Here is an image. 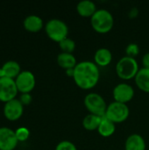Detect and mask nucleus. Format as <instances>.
<instances>
[{
	"mask_svg": "<svg viewBox=\"0 0 149 150\" xmlns=\"http://www.w3.org/2000/svg\"><path fill=\"white\" fill-rule=\"evenodd\" d=\"M100 77L98 66L92 62L83 61L78 62L74 69V81L76 84L83 90L94 88Z\"/></svg>",
	"mask_w": 149,
	"mask_h": 150,
	"instance_id": "obj_1",
	"label": "nucleus"
},
{
	"mask_svg": "<svg viewBox=\"0 0 149 150\" xmlns=\"http://www.w3.org/2000/svg\"><path fill=\"white\" fill-rule=\"evenodd\" d=\"M90 24L92 28L99 33H106L110 32L114 25V18L112 14L105 10H97L90 18Z\"/></svg>",
	"mask_w": 149,
	"mask_h": 150,
	"instance_id": "obj_2",
	"label": "nucleus"
},
{
	"mask_svg": "<svg viewBox=\"0 0 149 150\" xmlns=\"http://www.w3.org/2000/svg\"><path fill=\"white\" fill-rule=\"evenodd\" d=\"M139 69V64L135 58L124 56L116 64V73L123 80H131L135 78Z\"/></svg>",
	"mask_w": 149,
	"mask_h": 150,
	"instance_id": "obj_3",
	"label": "nucleus"
},
{
	"mask_svg": "<svg viewBox=\"0 0 149 150\" xmlns=\"http://www.w3.org/2000/svg\"><path fill=\"white\" fill-rule=\"evenodd\" d=\"M45 31L49 39L58 43L68 38V27L66 23L58 18H53L47 21L45 25Z\"/></svg>",
	"mask_w": 149,
	"mask_h": 150,
	"instance_id": "obj_4",
	"label": "nucleus"
},
{
	"mask_svg": "<svg viewBox=\"0 0 149 150\" xmlns=\"http://www.w3.org/2000/svg\"><path fill=\"white\" fill-rule=\"evenodd\" d=\"M84 105L91 113L100 117H104L106 112L107 105L102 96L97 93H89L84 98Z\"/></svg>",
	"mask_w": 149,
	"mask_h": 150,
	"instance_id": "obj_5",
	"label": "nucleus"
},
{
	"mask_svg": "<svg viewBox=\"0 0 149 150\" xmlns=\"http://www.w3.org/2000/svg\"><path fill=\"white\" fill-rule=\"evenodd\" d=\"M129 108L126 104H122L119 102H112L107 105L105 117L109 119L113 123H122L127 120L129 117Z\"/></svg>",
	"mask_w": 149,
	"mask_h": 150,
	"instance_id": "obj_6",
	"label": "nucleus"
},
{
	"mask_svg": "<svg viewBox=\"0 0 149 150\" xmlns=\"http://www.w3.org/2000/svg\"><path fill=\"white\" fill-rule=\"evenodd\" d=\"M18 88L14 79L1 77L0 78V101L7 103L15 99L18 95Z\"/></svg>",
	"mask_w": 149,
	"mask_h": 150,
	"instance_id": "obj_7",
	"label": "nucleus"
},
{
	"mask_svg": "<svg viewBox=\"0 0 149 150\" xmlns=\"http://www.w3.org/2000/svg\"><path fill=\"white\" fill-rule=\"evenodd\" d=\"M16 86L18 88V92L23 93H30L35 87L36 80L34 75L29 70L21 71V73L15 79Z\"/></svg>",
	"mask_w": 149,
	"mask_h": 150,
	"instance_id": "obj_8",
	"label": "nucleus"
},
{
	"mask_svg": "<svg viewBox=\"0 0 149 150\" xmlns=\"http://www.w3.org/2000/svg\"><path fill=\"white\" fill-rule=\"evenodd\" d=\"M112 95L116 102L126 104L133 98L134 90L130 84H127L126 83H121L114 87Z\"/></svg>",
	"mask_w": 149,
	"mask_h": 150,
	"instance_id": "obj_9",
	"label": "nucleus"
},
{
	"mask_svg": "<svg viewBox=\"0 0 149 150\" xmlns=\"http://www.w3.org/2000/svg\"><path fill=\"white\" fill-rule=\"evenodd\" d=\"M23 112H24V105L18 98L12 99L4 104V115L10 121L18 120L22 116Z\"/></svg>",
	"mask_w": 149,
	"mask_h": 150,
	"instance_id": "obj_10",
	"label": "nucleus"
},
{
	"mask_svg": "<svg viewBox=\"0 0 149 150\" xmlns=\"http://www.w3.org/2000/svg\"><path fill=\"white\" fill-rule=\"evenodd\" d=\"M18 143L15 131L9 127H0V150H14Z\"/></svg>",
	"mask_w": 149,
	"mask_h": 150,
	"instance_id": "obj_11",
	"label": "nucleus"
},
{
	"mask_svg": "<svg viewBox=\"0 0 149 150\" xmlns=\"http://www.w3.org/2000/svg\"><path fill=\"white\" fill-rule=\"evenodd\" d=\"M3 77L11 79H16L17 76L21 73V68L18 62L15 61H8L1 67Z\"/></svg>",
	"mask_w": 149,
	"mask_h": 150,
	"instance_id": "obj_12",
	"label": "nucleus"
},
{
	"mask_svg": "<svg viewBox=\"0 0 149 150\" xmlns=\"http://www.w3.org/2000/svg\"><path fill=\"white\" fill-rule=\"evenodd\" d=\"M23 25L26 31L31 33H37L43 28V20L40 17L32 14L24 19Z\"/></svg>",
	"mask_w": 149,
	"mask_h": 150,
	"instance_id": "obj_13",
	"label": "nucleus"
},
{
	"mask_svg": "<svg viewBox=\"0 0 149 150\" xmlns=\"http://www.w3.org/2000/svg\"><path fill=\"white\" fill-rule=\"evenodd\" d=\"M126 150H146V142L143 137L138 134L128 136L125 143Z\"/></svg>",
	"mask_w": 149,
	"mask_h": 150,
	"instance_id": "obj_14",
	"label": "nucleus"
},
{
	"mask_svg": "<svg viewBox=\"0 0 149 150\" xmlns=\"http://www.w3.org/2000/svg\"><path fill=\"white\" fill-rule=\"evenodd\" d=\"M76 11L78 14L84 18L92 17L97 11L94 2L90 0H83L79 2L76 5Z\"/></svg>",
	"mask_w": 149,
	"mask_h": 150,
	"instance_id": "obj_15",
	"label": "nucleus"
},
{
	"mask_svg": "<svg viewBox=\"0 0 149 150\" xmlns=\"http://www.w3.org/2000/svg\"><path fill=\"white\" fill-rule=\"evenodd\" d=\"M112 60V54L108 48H99L96 51L94 55L95 63L99 67L108 66Z\"/></svg>",
	"mask_w": 149,
	"mask_h": 150,
	"instance_id": "obj_16",
	"label": "nucleus"
},
{
	"mask_svg": "<svg viewBox=\"0 0 149 150\" xmlns=\"http://www.w3.org/2000/svg\"><path fill=\"white\" fill-rule=\"evenodd\" d=\"M134 80L140 90L149 93V69H140Z\"/></svg>",
	"mask_w": 149,
	"mask_h": 150,
	"instance_id": "obj_17",
	"label": "nucleus"
},
{
	"mask_svg": "<svg viewBox=\"0 0 149 150\" xmlns=\"http://www.w3.org/2000/svg\"><path fill=\"white\" fill-rule=\"evenodd\" d=\"M57 63L60 67H61L64 69H75V67L77 65L76 59L72 54L68 53H61L57 56Z\"/></svg>",
	"mask_w": 149,
	"mask_h": 150,
	"instance_id": "obj_18",
	"label": "nucleus"
},
{
	"mask_svg": "<svg viewBox=\"0 0 149 150\" xmlns=\"http://www.w3.org/2000/svg\"><path fill=\"white\" fill-rule=\"evenodd\" d=\"M115 130H116L115 123H113L109 119H107L105 116H104L102 118L101 123L97 128L99 134L103 137L107 138V137L112 136L115 133Z\"/></svg>",
	"mask_w": 149,
	"mask_h": 150,
	"instance_id": "obj_19",
	"label": "nucleus"
},
{
	"mask_svg": "<svg viewBox=\"0 0 149 150\" xmlns=\"http://www.w3.org/2000/svg\"><path fill=\"white\" fill-rule=\"evenodd\" d=\"M103 117L95 115V114H89L83 120V127L88 131H94L97 130Z\"/></svg>",
	"mask_w": 149,
	"mask_h": 150,
	"instance_id": "obj_20",
	"label": "nucleus"
},
{
	"mask_svg": "<svg viewBox=\"0 0 149 150\" xmlns=\"http://www.w3.org/2000/svg\"><path fill=\"white\" fill-rule=\"evenodd\" d=\"M60 48L62 50V53H68L72 54V52L76 48V43L73 40L69 38H66L61 42H59Z\"/></svg>",
	"mask_w": 149,
	"mask_h": 150,
	"instance_id": "obj_21",
	"label": "nucleus"
},
{
	"mask_svg": "<svg viewBox=\"0 0 149 150\" xmlns=\"http://www.w3.org/2000/svg\"><path fill=\"white\" fill-rule=\"evenodd\" d=\"M15 134H16V137H17L18 142H25L29 138L30 131L28 130V128H26L25 127H18L15 131Z\"/></svg>",
	"mask_w": 149,
	"mask_h": 150,
	"instance_id": "obj_22",
	"label": "nucleus"
},
{
	"mask_svg": "<svg viewBox=\"0 0 149 150\" xmlns=\"http://www.w3.org/2000/svg\"><path fill=\"white\" fill-rule=\"evenodd\" d=\"M126 53L127 56L134 58L135 56H137L139 54V53H140V47H139V46L136 43H131V44H129L126 47Z\"/></svg>",
	"mask_w": 149,
	"mask_h": 150,
	"instance_id": "obj_23",
	"label": "nucleus"
},
{
	"mask_svg": "<svg viewBox=\"0 0 149 150\" xmlns=\"http://www.w3.org/2000/svg\"><path fill=\"white\" fill-rule=\"evenodd\" d=\"M55 150H77L74 143L69 141H62L56 146Z\"/></svg>",
	"mask_w": 149,
	"mask_h": 150,
	"instance_id": "obj_24",
	"label": "nucleus"
},
{
	"mask_svg": "<svg viewBox=\"0 0 149 150\" xmlns=\"http://www.w3.org/2000/svg\"><path fill=\"white\" fill-rule=\"evenodd\" d=\"M19 101L23 105H29L32 101V98L30 93H23L19 98Z\"/></svg>",
	"mask_w": 149,
	"mask_h": 150,
	"instance_id": "obj_25",
	"label": "nucleus"
},
{
	"mask_svg": "<svg viewBox=\"0 0 149 150\" xmlns=\"http://www.w3.org/2000/svg\"><path fill=\"white\" fill-rule=\"evenodd\" d=\"M142 64L143 68L145 69H149V53H147L143 55L142 57Z\"/></svg>",
	"mask_w": 149,
	"mask_h": 150,
	"instance_id": "obj_26",
	"label": "nucleus"
},
{
	"mask_svg": "<svg viewBox=\"0 0 149 150\" xmlns=\"http://www.w3.org/2000/svg\"><path fill=\"white\" fill-rule=\"evenodd\" d=\"M66 74H67V76H68L73 77V76H74V69H67V70H66Z\"/></svg>",
	"mask_w": 149,
	"mask_h": 150,
	"instance_id": "obj_27",
	"label": "nucleus"
},
{
	"mask_svg": "<svg viewBox=\"0 0 149 150\" xmlns=\"http://www.w3.org/2000/svg\"><path fill=\"white\" fill-rule=\"evenodd\" d=\"M1 77H3V76H2V71H1V68H0V78Z\"/></svg>",
	"mask_w": 149,
	"mask_h": 150,
	"instance_id": "obj_28",
	"label": "nucleus"
}]
</instances>
